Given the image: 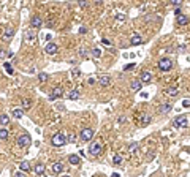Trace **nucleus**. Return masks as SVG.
I'll use <instances>...</instances> for the list:
<instances>
[{
  "mask_svg": "<svg viewBox=\"0 0 190 177\" xmlns=\"http://www.w3.org/2000/svg\"><path fill=\"white\" fill-rule=\"evenodd\" d=\"M189 125V116H177L173 119V127L174 128H185Z\"/></svg>",
  "mask_w": 190,
  "mask_h": 177,
  "instance_id": "f03ea898",
  "label": "nucleus"
},
{
  "mask_svg": "<svg viewBox=\"0 0 190 177\" xmlns=\"http://www.w3.org/2000/svg\"><path fill=\"white\" fill-rule=\"evenodd\" d=\"M182 106H184V108H189V106H190V101H189V98H185V100L182 101Z\"/></svg>",
  "mask_w": 190,
  "mask_h": 177,
  "instance_id": "a19ab883",
  "label": "nucleus"
},
{
  "mask_svg": "<svg viewBox=\"0 0 190 177\" xmlns=\"http://www.w3.org/2000/svg\"><path fill=\"white\" fill-rule=\"evenodd\" d=\"M79 56L83 59H86L87 57V49L86 48H79Z\"/></svg>",
  "mask_w": 190,
  "mask_h": 177,
  "instance_id": "473e14b6",
  "label": "nucleus"
},
{
  "mask_svg": "<svg viewBox=\"0 0 190 177\" xmlns=\"http://www.w3.org/2000/svg\"><path fill=\"white\" fill-rule=\"evenodd\" d=\"M150 79H152V73L146 71V70H144V71H141V74H139V81L147 84V82H150Z\"/></svg>",
  "mask_w": 190,
  "mask_h": 177,
  "instance_id": "9b49d317",
  "label": "nucleus"
},
{
  "mask_svg": "<svg viewBox=\"0 0 190 177\" xmlns=\"http://www.w3.org/2000/svg\"><path fill=\"white\" fill-rule=\"evenodd\" d=\"M14 176H18V177H24L25 176V171H22V169H19V171L14 172Z\"/></svg>",
  "mask_w": 190,
  "mask_h": 177,
  "instance_id": "4c0bfd02",
  "label": "nucleus"
},
{
  "mask_svg": "<svg viewBox=\"0 0 190 177\" xmlns=\"http://www.w3.org/2000/svg\"><path fill=\"white\" fill-rule=\"evenodd\" d=\"M62 95H64V90H62V87H54L51 95H49V98L51 100H57V98H60Z\"/></svg>",
  "mask_w": 190,
  "mask_h": 177,
  "instance_id": "1a4fd4ad",
  "label": "nucleus"
},
{
  "mask_svg": "<svg viewBox=\"0 0 190 177\" xmlns=\"http://www.w3.org/2000/svg\"><path fill=\"white\" fill-rule=\"evenodd\" d=\"M32 108V100H22V109H24V111H27V109H30Z\"/></svg>",
  "mask_w": 190,
  "mask_h": 177,
  "instance_id": "bb28decb",
  "label": "nucleus"
},
{
  "mask_svg": "<svg viewBox=\"0 0 190 177\" xmlns=\"http://www.w3.org/2000/svg\"><path fill=\"white\" fill-rule=\"evenodd\" d=\"M179 51L181 52H185V51H187V46H179Z\"/></svg>",
  "mask_w": 190,
  "mask_h": 177,
  "instance_id": "de8ad7c7",
  "label": "nucleus"
},
{
  "mask_svg": "<svg viewBox=\"0 0 190 177\" xmlns=\"http://www.w3.org/2000/svg\"><path fill=\"white\" fill-rule=\"evenodd\" d=\"M90 56L94 59H98L100 56H102V51H100L98 48H94V49H90Z\"/></svg>",
  "mask_w": 190,
  "mask_h": 177,
  "instance_id": "c85d7f7f",
  "label": "nucleus"
},
{
  "mask_svg": "<svg viewBox=\"0 0 190 177\" xmlns=\"http://www.w3.org/2000/svg\"><path fill=\"white\" fill-rule=\"evenodd\" d=\"M102 41H103V44H105V46H111V41H109V40H106V38H103Z\"/></svg>",
  "mask_w": 190,
  "mask_h": 177,
  "instance_id": "37998d69",
  "label": "nucleus"
},
{
  "mask_svg": "<svg viewBox=\"0 0 190 177\" xmlns=\"http://www.w3.org/2000/svg\"><path fill=\"white\" fill-rule=\"evenodd\" d=\"M57 44L56 43H48L46 44V48H44V52L48 54V56H54V54H57Z\"/></svg>",
  "mask_w": 190,
  "mask_h": 177,
  "instance_id": "6e6552de",
  "label": "nucleus"
},
{
  "mask_svg": "<svg viewBox=\"0 0 190 177\" xmlns=\"http://www.w3.org/2000/svg\"><path fill=\"white\" fill-rule=\"evenodd\" d=\"M3 57H6V51L0 49V59H3Z\"/></svg>",
  "mask_w": 190,
  "mask_h": 177,
  "instance_id": "c03bdc74",
  "label": "nucleus"
},
{
  "mask_svg": "<svg viewBox=\"0 0 190 177\" xmlns=\"http://www.w3.org/2000/svg\"><path fill=\"white\" fill-rule=\"evenodd\" d=\"M125 122V117H119V123H124Z\"/></svg>",
  "mask_w": 190,
  "mask_h": 177,
  "instance_id": "09e8293b",
  "label": "nucleus"
},
{
  "mask_svg": "<svg viewBox=\"0 0 190 177\" xmlns=\"http://www.w3.org/2000/svg\"><path fill=\"white\" fill-rule=\"evenodd\" d=\"M89 84H90V85L95 84V79H94V78H90V79H89Z\"/></svg>",
  "mask_w": 190,
  "mask_h": 177,
  "instance_id": "8fccbe9b",
  "label": "nucleus"
},
{
  "mask_svg": "<svg viewBox=\"0 0 190 177\" xmlns=\"http://www.w3.org/2000/svg\"><path fill=\"white\" fill-rule=\"evenodd\" d=\"M3 68L6 70V73H8V74H13V66H11V63L5 62V63H3Z\"/></svg>",
  "mask_w": 190,
  "mask_h": 177,
  "instance_id": "7c9ffc66",
  "label": "nucleus"
},
{
  "mask_svg": "<svg viewBox=\"0 0 190 177\" xmlns=\"http://www.w3.org/2000/svg\"><path fill=\"white\" fill-rule=\"evenodd\" d=\"M13 117H16V119H21L22 116H24V109L22 108H16V109H13Z\"/></svg>",
  "mask_w": 190,
  "mask_h": 177,
  "instance_id": "4be33fe9",
  "label": "nucleus"
},
{
  "mask_svg": "<svg viewBox=\"0 0 190 177\" xmlns=\"http://www.w3.org/2000/svg\"><path fill=\"white\" fill-rule=\"evenodd\" d=\"M52 145L54 147H62V145L67 144V136L64 135V133H57V135L52 136Z\"/></svg>",
  "mask_w": 190,
  "mask_h": 177,
  "instance_id": "20e7f679",
  "label": "nucleus"
},
{
  "mask_svg": "<svg viewBox=\"0 0 190 177\" xmlns=\"http://www.w3.org/2000/svg\"><path fill=\"white\" fill-rule=\"evenodd\" d=\"M67 97L70 98V100H78V98L81 97V92H79L78 89H71V90L67 93Z\"/></svg>",
  "mask_w": 190,
  "mask_h": 177,
  "instance_id": "dca6fc26",
  "label": "nucleus"
},
{
  "mask_svg": "<svg viewBox=\"0 0 190 177\" xmlns=\"http://www.w3.org/2000/svg\"><path fill=\"white\" fill-rule=\"evenodd\" d=\"M25 37H27V40H29V41H32L33 38H35V35H33L32 32H27V33H25Z\"/></svg>",
  "mask_w": 190,
  "mask_h": 177,
  "instance_id": "58836bf2",
  "label": "nucleus"
},
{
  "mask_svg": "<svg viewBox=\"0 0 190 177\" xmlns=\"http://www.w3.org/2000/svg\"><path fill=\"white\" fill-rule=\"evenodd\" d=\"M133 68H135V63H129L124 70H125V71H130V70H133Z\"/></svg>",
  "mask_w": 190,
  "mask_h": 177,
  "instance_id": "ea45409f",
  "label": "nucleus"
},
{
  "mask_svg": "<svg viewBox=\"0 0 190 177\" xmlns=\"http://www.w3.org/2000/svg\"><path fill=\"white\" fill-rule=\"evenodd\" d=\"M87 5V0H79V6H86Z\"/></svg>",
  "mask_w": 190,
  "mask_h": 177,
  "instance_id": "49530a36",
  "label": "nucleus"
},
{
  "mask_svg": "<svg viewBox=\"0 0 190 177\" xmlns=\"http://www.w3.org/2000/svg\"><path fill=\"white\" fill-rule=\"evenodd\" d=\"M46 79H48V73H40L38 74V81L40 82H44Z\"/></svg>",
  "mask_w": 190,
  "mask_h": 177,
  "instance_id": "2f4dec72",
  "label": "nucleus"
},
{
  "mask_svg": "<svg viewBox=\"0 0 190 177\" xmlns=\"http://www.w3.org/2000/svg\"><path fill=\"white\" fill-rule=\"evenodd\" d=\"M102 150H103V145H102L100 141H92L90 145H89V153L94 155V157H98L100 153H102Z\"/></svg>",
  "mask_w": 190,
  "mask_h": 177,
  "instance_id": "7ed1b4c3",
  "label": "nucleus"
},
{
  "mask_svg": "<svg viewBox=\"0 0 190 177\" xmlns=\"http://www.w3.org/2000/svg\"><path fill=\"white\" fill-rule=\"evenodd\" d=\"M8 123H10V116L0 114V125H8Z\"/></svg>",
  "mask_w": 190,
  "mask_h": 177,
  "instance_id": "b1692460",
  "label": "nucleus"
},
{
  "mask_svg": "<svg viewBox=\"0 0 190 177\" xmlns=\"http://www.w3.org/2000/svg\"><path fill=\"white\" fill-rule=\"evenodd\" d=\"M130 43H131L133 46H139V44H143V43H144V40H143V37H141V35L133 33V35H131V40H130Z\"/></svg>",
  "mask_w": 190,
  "mask_h": 177,
  "instance_id": "9d476101",
  "label": "nucleus"
},
{
  "mask_svg": "<svg viewBox=\"0 0 190 177\" xmlns=\"http://www.w3.org/2000/svg\"><path fill=\"white\" fill-rule=\"evenodd\" d=\"M19 169H22V171H29V169H30V163H29V161H27V160H24V161H21V163H19Z\"/></svg>",
  "mask_w": 190,
  "mask_h": 177,
  "instance_id": "5701e85b",
  "label": "nucleus"
},
{
  "mask_svg": "<svg viewBox=\"0 0 190 177\" xmlns=\"http://www.w3.org/2000/svg\"><path fill=\"white\" fill-rule=\"evenodd\" d=\"M30 25L35 27V29H40V27L43 25V19H41L40 16H33L32 19H30Z\"/></svg>",
  "mask_w": 190,
  "mask_h": 177,
  "instance_id": "f8f14e48",
  "label": "nucleus"
},
{
  "mask_svg": "<svg viewBox=\"0 0 190 177\" xmlns=\"http://www.w3.org/2000/svg\"><path fill=\"white\" fill-rule=\"evenodd\" d=\"M138 149H139V145H138V142H131L130 145H129V152L133 155V153H136L138 152Z\"/></svg>",
  "mask_w": 190,
  "mask_h": 177,
  "instance_id": "393cba45",
  "label": "nucleus"
},
{
  "mask_svg": "<svg viewBox=\"0 0 190 177\" xmlns=\"http://www.w3.org/2000/svg\"><path fill=\"white\" fill-rule=\"evenodd\" d=\"M171 108H173L171 103H163L160 108H158V112H160V114H168L170 111H171Z\"/></svg>",
  "mask_w": 190,
  "mask_h": 177,
  "instance_id": "f3484780",
  "label": "nucleus"
},
{
  "mask_svg": "<svg viewBox=\"0 0 190 177\" xmlns=\"http://www.w3.org/2000/svg\"><path fill=\"white\" fill-rule=\"evenodd\" d=\"M0 139H8V130L0 128Z\"/></svg>",
  "mask_w": 190,
  "mask_h": 177,
  "instance_id": "c756f323",
  "label": "nucleus"
},
{
  "mask_svg": "<svg viewBox=\"0 0 190 177\" xmlns=\"http://www.w3.org/2000/svg\"><path fill=\"white\" fill-rule=\"evenodd\" d=\"M166 93H168L170 97H176L177 93H179V89L177 87H170L168 90H166Z\"/></svg>",
  "mask_w": 190,
  "mask_h": 177,
  "instance_id": "cd10ccee",
  "label": "nucleus"
},
{
  "mask_svg": "<svg viewBox=\"0 0 190 177\" xmlns=\"http://www.w3.org/2000/svg\"><path fill=\"white\" fill-rule=\"evenodd\" d=\"M154 157H155V153H154V152H149V157H147V161L154 160Z\"/></svg>",
  "mask_w": 190,
  "mask_h": 177,
  "instance_id": "79ce46f5",
  "label": "nucleus"
},
{
  "mask_svg": "<svg viewBox=\"0 0 190 177\" xmlns=\"http://www.w3.org/2000/svg\"><path fill=\"white\" fill-rule=\"evenodd\" d=\"M150 116L149 114H141V116H139V125H141V127H146V125H149L150 123Z\"/></svg>",
  "mask_w": 190,
  "mask_h": 177,
  "instance_id": "4468645a",
  "label": "nucleus"
},
{
  "mask_svg": "<svg viewBox=\"0 0 190 177\" xmlns=\"http://www.w3.org/2000/svg\"><path fill=\"white\" fill-rule=\"evenodd\" d=\"M92 136H94V130L92 128H83L81 130V135H79V141L86 142V141H90Z\"/></svg>",
  "mask_w": 190,
  "mask_h": 177,
  "instance_id": "423d86ee",
  "label": "nucleus"
},
{
  "mask_svg": "<svg viewBox=\"0 0 190 177\" xmlns=\"http://www.w3.org/2000/svg\"><path fill=\"white\" fill-rule=\"evenodd\" d=\"M16 142L19 147H22V149H25V147H29L30 142H32V138H30L29 135H21V136H18V139H16Z\"/></svg>",
  "mask_w": 190,
  "mask_h": 177,
  "instance_id": "39448f33",
  "label": "nucleus"
},
{
  "mask_svg": "<svg viewBox=\"0 0 190 177\" xmlns=\"http://www.w3.org/2000/svg\"><path fill=\"white\" fill-rule=\"evenodd\" d=\"M157 66H158V70L160 71H170V70L173 68V60L171 59H168V57H162L160 60H158V63H157Z\"/></svg>",
  "mask_w": 190,
  "mask_h": 177,
  "instance_id": "f257e3e1",
  "label": "nucleus"
},
{
  "mask_svg": "<svg viewBox=\"0 0 190 177\" xmlns=\"http://www.w3.org/2000/svg\"><path fill=\"white\" fill-rule=\"evenodd\" d=\"M68 161H70L71 164H75V166H76V164L81 163V158H79V155H76V153H71V155L68 157Z\"/></svg>",
  "mask_w": 190,
  "mask_h": 177,
  "instance_id": "aec40b11",
  "label": "nucleus"
},
{
  "mask_svg": "<svg viewBox=\"0 0 190 177\" xmlns=\"http://www.w3.org/2000/svg\"><path fill=\"white\" fill-rule=\"evenodd\" d=\"M141 85H143V82L139 81V79H135V81H131V84H130V87L133 92H138V90H141Z\"/></svg>",
  "mask_w": 190,
  "mask_h": 177,
  "instance_id": "a211bd4d",
  "label": "nucleus"
},
{
  "mask_svg": "<svg viewBox=\"0 0 190 177\" xmlns=\"http://www.w3.org/2000/svg\"><path fill=\"white\" fill-rule=\"evenodd\" d=\"M122 155H119V153H116V155L114 157H112V163H114L116 164V166H119V164H121L122 163Z\"/></svg>",
  "mask_w": 190,
  "mask_h": 177,
  "instance_id": "a878e982",
  "label": "nucleus"
},
{
  "mask_svg": "<svg viewBox=\"0 0 190 177\" xmlns=\"http://www.w3.org/2000/svg\"><path fill=\"white\" fill-rule=\"evenodd\" d=\"M13 35H14V29L13 27H6L5 33H3V40H10V38H13Z\"/></svg>",
  "mask_w": 190,
  "mask_h": 177,
  "instance_id": "6ab92c4d",
  "label": "nucleus"
},
{
  "mask_svg": "<svg viewBox=\"0 0 190 177\" xmlns=\"http://www.w3.org/2000/svg\"><path fill=\"white\" fill-rule=\"evenodd\" d=\"M116 21H121V22H124V21H125V14H124V13L117 14V16H116Z\"/></svg>",
  "mask_w": 190,
  "mask_h": 177,
  "instance_id": "c9c22d12",
  "label": "nucleus"
},
{
  "mask_svg": "<svg viewBox=\"0 0 190 177\" xmlns=\"http://www.w3.org/2000/svg\"><path fill=\"white\" fill-rule=\"evenodd\" d=\"M176 22H177V25H181V27L187 25V24H189V14H185V13H179V14H177Z\"/></svg>",
  "mask_w": 190,
  "mask_h": 177,
  "instance_id": "0eeeda50",
  "label": "nucleus"
},
{
  "mask_svg": "<svg viewBox=\"0 0 190 177\" xmlns=\"http://www.w3.org/2000/svg\"><path fill=\"white\" fill-rule=\"evenodd\" d=\"M68 141H70V142H76V135H75V133H70V136L67 138V142H68Z\"/></svg>",
  "mask_w": 190,
  "mask_h": 177,
  "instance_id": "f704fd0d",
  "label": "nucleus"
},
{
  "mask_svg": "<svg viewBox=\"0 0 190 177\" xmlns=\"http://www.w3.org/2000/svg\"><path fill=\"white\" fill-rule=\"evenodd\" d=\"M79 74H81V71H79L78 68H75V70H73V71H71V76H73V78H78Z\"/></svg>",
  "mask_w": 190,
  "mask_h": 177,
  "instance_id": "e433bc0d",
  "label": "nucleus"
},
{
  "mask_svg": "<svg viewBox=\"0 0 190 177\" xmlns=\"http://www.w3.org/2000/svg\"><path fill=\"white\" fill-rule=\"evenodd\" d=\"M62 171H64V163H62V161H56V163H52V172H54V174H60Z\"/></svg>",
  "mask_w": 190,
  "mask_h": 177,
  "instance_id": "2eb2a0df",
  "label": "nucleus"
},
{
  "mask_svg": "<svg viewBox=\"0 0 190 177\" xmlns=\"http://www.w3.org/2000/svg\"><path fill=\"white\" fill-rule=\"evenodd\" d=\"M98 82H100L102 87H108V85L111 84V78L108 76V74H102V76L98 78Z\"/></svg>",
  "mask_w": 190,
  "mask_h": 177,
  "instance_id": "ddd939ff",
  "label": "nucleus"
},
{
  "mask_svg": "<svg viewBox=\"0 0 190 177\" xmlns=\"http://www.w3.org/2000/svg\"><path fill=\"white\" fill-rule=\"evenodd\" d=\"M170 2H171L173 6H181L182 3H184V0H170Z\"/></svg>",
  "mask_w": 190,
  "mask_h": 177,
  "instance_id": "72a5a7b5",
  "label": "nucleus"
},
{
  "mask_svg": "<svg viewBox=\"0 0 190 177\" xmlns=\"http://www.w3.org/2000/svg\"><path fill=\"white\" fill-rule=\"evenodd\" d=\"M79 33H87V27H81V29H79Z\"/></svg>",
  "mask_w": 190,
  "mask_h": 177,
  "instance_id": "a18cd8bd",
  "label": "nucleus"
},
{
  "mask_svg": "<svg viewBox=\"0 0 190 177\" xmlns=\"http://www.w3.org/2000/svg\"><path fill=\"white\" fill-rule=\"evenodd\" d=\"M35 172H37L38 176H43L44 172H46V166L43 163H40V164H37V166H35Z\"/></svg>",
  "mask_w": 190,
  "mask_h": 177,
  "instance_id": "412c9836",
  "label": "nucleus"
}]
</instances>
